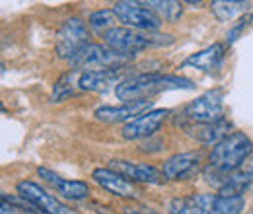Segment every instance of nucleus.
Returning a JSON list of instances; mask_svg holds the SVG:
<instances>
[{"mask_svg":"<svg viewBox=\"0 0 253 214\" xmlns=\"http://www.w3.org/2000/svg\"><path fill=\"white\" fill-rule=\"evenodd\" d=\"M16 191L22 199L30 201L32 205H35L41 213L45 214H76L68 205H64L63 201H59L55 195L47 193L43 187L35 181L24 179L16 185Z\"/></svg>","mask_w":253,"mask_h":214,"instance_id":"6e6552de","label":"nucleus"},{"mask_svg":"<svg viewBox=\"0 0 253 214\" xmlns=\"http://www.w3.org/2000/svg\"><path fill=\"white\" fill-rule=\"evenodd\" d=\"M132 57L123 55L107 45H97V43H88L72 61V68H92L97 66V70H107V68H121L123 64L130 61Z\"/></svg>","mask_w":253,"mask_h":214,"instance_id":"39448f33","label":"nucleus"},{"mask_svg":"<svg viewBox=\"0 0 253 214\" xmlns=\"http://www.w3.org/2000/svg\"><path fill=\"white\" fill-rule=\"evenodd\" d=\"M250 191H253V183H252V185H250Z\"/></svg>","mask_w":253,"mask_h":214,"instance_id":"bb28decb","label":"nucleus"},{"mask_svg":"<svg viewBox=\"0 0 253 214\" xmlns=\"http://www.w3.org/2000/svg\"><path fill=\"white\" fill-rule=\"evenodd\" d=\"M169 111L168 109H150L142 115H138L136 119H132L130 123H126L121 130L125 140H140V138H148L152 136L160 127L164 125V121L168 119Z\"/></svg>","mask_w":253,"mask_h":214,"instance_id":"9d476101","label":"nucleus"},{"mask_svg":"<svg viewBox=\"0 0 253 214\" xmlns=\"http://www.w3.org/2000/svg\"><path fill=\"white\" fill-rule=\"evenodd\" d=\"M152 101L150 99H138V101H126L121 105H101L94 111V117L101 123H130L138 115L150 111Z\"/></svg>","mask_w":253,"mask_h":214,"instance_id":"1a4fd4ad","label":"nucleus"},{"mask_svg":"<svg viewBox=\"0 0 253 214\" xmlns=\"http://www.w3.org/2000/svg\"><path fill=\"white\" fill-rule=\"evenodd\" d=\"M242 171H246V173H250L253 175V154L246 160V164H244V168H242Z\"/></svg>","mask_w":253,"mask_h":214,"instance_id":"a878e982","label":"nucleus"},{"mask_svg":"<svg viewBox=\"0 0 253 214\" xmlns=\"http://www.w3.org/2000/svg\"><path fill=\"white\" fill-rule=\"evenodd\" d=\"M252 22H253V14H246V16H244V18H242V20H240V22H238L234 28H230V30H228V33H226V43H228V45L236 43V41L240 39L242 31L246 30V28H248Z\"/></svg>","mask_w":253,"mask_h":214,"instance_id":"b1692460","label":"nucleus"},{"mask_svg":"<svg viewBox=\"0 0 253 214\" xmlns=\"http://www.w3.org/2000/svg\"><path fill=\"white\" fill-rule=\"evenodd\" d=\"M193 88H195V82L183 76L144 72V74H132L123 78V82L115 88V95L126 103V101L150 99L152 95L168 92V90H193Z\"/></svg>","mask_w":253,"mask_h":214,"instance_id":"f257e3e1","label":"nucleus"},{"mask_svg":"<svg viewBox=\"0 0 253 214\" xmlns=\"http://www.w3.org/2000/svg\"><path fill=\"white\" fill-rule=\"evenodd\" d=\"M111 170H115L117 173H121L126 179H132V181H138V183L160 185L162 181H166L162 170H158L152 164H144V162L113 160L111 162Z\"/></svg>","mask_w":253,"mask_h":214,"instance_id":"9b49d317","label":"nucleus"},{"mask_svg":"<svg viewBox=\"0 0 253 214\" xmlns=\"http://www.w3.org/2000/svg\"><path fill=\"white\" fill-rule=\"evenodd\" d=\"M246 207L244 195H216L212 214H242Z\"/></svg>","mask_w":253,"mask_h":214,"instance_id":"aec40b11","label":"nucleus"},{"mask_svg":"<svg viewBox=\"0 0 253 214\" xmlns=\"http://www.w3.org/2000/svg\"><path fill=\"white\" fill-rule=\"evenodd\" d=\"M201 166V154L199 152H179L168 158L162 166V173L166 179L171 181H183L191 177Z\"/></svg>","mask_w":253,"mask_h":214,"instance_id":"ddd939ff","label":"nucleus"},{"mask_svg":"<svg viewBox=\"0 0 253 214\" xmlns=\"http://www.w3.org/2000/svg\"><path fill=\"white\" fill-rule=\"evenodd\" d=\"M39 177L45 179L47 183H51L59 195H63L64 199H70V201H82L90 195V187L84 181H74V179H63L59 173H55L53 170L49 168H39L37 170Z\"/></svg>","mask_w":253,"mask_h":214,"instance_id":"2eb2a0df","label":"nucleus"},{"mask_svg":"<svg viewBox=\"0 0 253 214\" xmlns=\"http://www.w3.org/2000/svg\"><path fill=\"white\" fill-rule=\"evenodd\" d=\"M121 68H107V70H86L78 76V88L82 92H105L111 86H119L123 80Z\"/></svg>","mask_w":253,"mask_h":214,"instance_id":"4468645a","label":"nucleus"},{"mask_svg":"<svg viewBox=\"0 0 253 214\" xmlns=\"http://www.w3.org/2000/svg\"><path fill=\"white\" fill-rule=\"evenodd\" d=\"M189 136L195 140L203 142V144H218L222 138L228 136V130L232 128V125L222 119L216 123H193L189 127H185Z\"/></svg>","mask_w":253,"mask_h":214,"instance_id":"f3484780","label":"nucleus"},{"mask_svg":"<svg viewBox=\"0 0 253 214\" xmlns=\"http://www.w3.org/2000/svg\"><path fill=\"white\" fill-rule=\"evenodd\" d=\"M169 211L171 214H205L193 201L189 199H173L169 203Z\"/></svg>","mask_w":253,"mask_h":214,"instance_id":"5701e85b","label":"nucleus"},{"mask_svg":"<svg viewBox=\"0 0 253 214\" xmlns=\"http://www.w3.org/2000/svg\"><path fill=\"white\" fill-rule=\"evenodd\" d=\"M0 214H26V211H24L20 205L2 199V201H0Z\"/></svg>","mask_w":253,"mask_h":214,"instance_id":"393cba45","label":"nucleus"},{"mask_svg":"<svg viewBox=\"0 0 253 214\" xmlns=\"http://www.w3.org/2000/svg\"><path fill=\"white\" fill-rule=\"evenodd\" d=\"M226 59V47L222 43H212L211 47H205L203 51L195 53L183 61V66H193L203 72H214L222 66Z\"/></svg>","mask_w":253,"mask_h":214,"instance_id":"dca6fc26","label":"nucleus"},{"mask_svg":"<svg viewBox=\"0 0 253 214\" xmlns=\"http://www.w3.org/2000/svg\"><path fill=\"white\" fill-rule=\"evenodd\" d=\"M113 12L117 16V20L121 24H125L126 28L136 31H156L162 28V20L160 16L148 8L144 2H128V0H121L113 4Z\"/></svg>","mask_w":253,"mask_h":214,"instance_id":"20e7f679","label":"nucleus"},{"mask_svg":"<svg viewBox=\"0 0 253 214\" xmlns=\"http://www.w3.org/2000/svg\"><path fill=\"white\" fill-rule=\"evenodd\" d=\"M253 154V142L246 132H230L211 150L209 166L222 175L236 173Z\"/></svg>","mask_w":253,"mask_h":214,"instance_id":"f03ea898","label":"nucleus"},{"mask_svg":"<svg viewBox=\"0 0 253 214\" xmlns=\"http://www.w3.org/2000/svg\"><path fill=\"white\" fill-rule=\"evenodd\" d=\"M92 179L101 189H105L111 195L121 197V199H138V195H140L126 177H123L121 173H117L111 168H95L92 171Z\"/></svg>","mask_w":253,"mask_h":214,"instance_id":"f8f14e48","label":"nucleus"},{"mask_svg":"<svg viewBox=\"0 0 253 214\" xmlns=\"http://www.w3.org/2000/svg\"><path fill=\"white\" fill-rule=\"evenodd\" d=\"M103 39H105L107 47H111L123 55H128V57H134L136 53H140L148 47H164V45L173 43L171 35H158L152 31H136L130 28H117V26L113 30L105 31Z\"/></svg>","mask_w":253,"mask_h":214,"instance_id":"7ed1b4c3","label":"nucleus"},{"mask_svg":"<svg viewBox=\"0 0 253 214\" xmlns=\"http://www.w3.org/2000/svg\"><path fill=\"white\" fill-rule=\"evenodd\" d=\"M132 214H140V213H132Z\"/></svg>","mask_w":253,"mask_h":214,"instance_id":"cd10ccee","label":"nucleus"},{"mask_svg":"<svg viewBox=\"0 0 253 214\" xmlns=\"http://www.w3.org/2000/svg\"><path fill=\"white\" fill-rule=\"evenodd\" d=\"M72 78H74V72L64 74L63 78H61V80L55 84V88H53V95H51V101H53V103H61V101H64L66 97L74 95Z\"/></svg>","mask_w":253,"mask_h":214,"instance_id":"4be33fe9","label":"nucleus"},{"mask_svg":"<svg viewBox=\"0 0 253 214\" xmlns=\"http://www.w3.org/2000/svg\"><path fill=\"white\" fill-rule=\"evenodd\" d=\"M115 22H119L117 16H115V12L113 10H107V8L95 10V12L90 14V18H88V26L94 31H97V33H105V31L113 30L115 28L113 26Z\"/></svg>","mask_w":253,"mask_h":214,"instance_id":"412c9836","label":"nucleus"},{"mask_svg":"<svg viewBox=\"0 0 253 214\" xmlns=\"http://www.w3.org/2000/svg\"><path fill=\"white\" fill-rule=\"evenodd\" d=\"M185 117L191 123H216L224 119V93L222 90H211V92L199 95L195 101L183 109Z\"/></svg>","mask_w":253,"mask_h":214,"instance_id":"0eeeda50","label":"nucleus"},{"mask_svg":"<svg viewBox=\"0 0 253 214\" xmlns=\"http://www.w3.org/2000/svg\"><path fill=\"white\" fill-rule=\"evenodd\" d=\"M90 33L88 26L80 18H68L61 26L59 35H57V53L61 59L72 61L86 45H88Z\"/></svg>","mask_w":253,"mask_h":214,"instance_id":"423d86ee","label":"nucleus"},{"mask_svg":"<svg viewBox=\"0 0 253 214\" xmlns=\"http://www.w3.org/2000/svg\"><path fill=\"white\" fill-rule=\"evenodd\" d=\"M144 4L158 14L162 22L173 24L183 16V4L175 2V0H150V2H144Z\"/></svg>","mask_w":253,"mask_h":214,"instance_id":"a211bd4d","label":"nucleus"},{"mask_svg":"<svg viewBox=\"0 0 253 214\" xmlns=\"http://www.w3.org/2000/svg\"><path fill=\"white\" fill-rule=\"evenodd\" d=\"M250 2H236V0H214L211 2V10L218 22H230L238 14H244Z\"/></svg>","mask_w":253,"mask_h":214,"instance_id":"6ab92c4d","label":"nucleus"}]
</instances>
